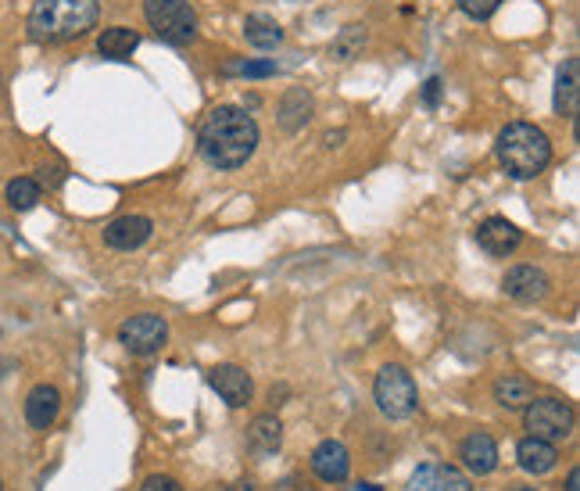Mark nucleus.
Here are the masks:
<instances>
[{
    "mask_svg": "<svg viewBox=\"0 0 580 491\" xmlns=\"http://www.w3.org/2000/svg\"><path fill=\"white\" fill-rule=\"evenodd\" d=\"M258 122L255 115H248V108L237 104H219L205 115L201 130H197V151L212 169H240L248 165V158L258 151Z\"/></svg>",
    "mask_w": 580,
    "mask_h": 491,
    "instance_id": "f257e3e1",
    "label": "nucleus"
},
{
    "mask_svg": "<svg viewBox=\"0 0 580 491\" xmlns=\"http://www.w3.org/2000/svg\"><path fill=\"white\" fill-rule=\"evenodd\" d=\"M97 18H101L97 0H36L29 8L26 29L33 44L58 47L86 36L97 26Z\"/></svg>",
    "mask_w": 580,
    "mask_h": 491,
    "instance_id": "f03ea898",
    "label": "nucleus"
},
{
    "mask_svg": "<svg viewBox=\"0 0 580 491\" xmlns=\"http://www.w3.org/2000/svg\"><path fill=\"white\" fill-rule=\"evenodd\" d=\"M498 162L512 180H534L548 169L552 162V140L541 126L534 122H509L502 133H498Z\"/></svg>",
    "mask_w": 580,
    "mask_h": 491,
    "instance_id": "7ed1b4c3",
    "label": "nucleus"
},
{
    "mask_svg": "<svg viewBox=\"0 0 580 491\" xmlns=\"http://www.w3.org/2000/svg\"><path fill=\"white\" fill-rule=\"evenodd\" d=\"M144 18L162 44L187 47L197 36V11L190 0H144Z\"/></svg>",
    "mask_w": 580,
    "mask_h": 491,
    "instance_id": "20e7f679",
    "label": "nucleus"
},
{
    "mask_svg": "<svg viewBox=\"0 0 580 491\" xmlns=\"http://www.w3.org/2000/svg\"><path fill=\"white\" fill-rule=\"evenodd\" d=\"M373 398H376V409L387 416V420H409L416 413L419 405V391H416V380L405 366H384L376 373V384H373Z\"/></svg>",
    "mask_w": 580,
    "mask_h": 491,
    "instance_id": "39448f33",
    "label": "nucleus"
},
{
    "mask_svg": "<svg viewBox=\"0 0 580 491\" xmlns=\"http://www.w3.org/2000/svg\"><path fill=\"white\" fill-rule=\"evenodd\" d=\"M523 423H527L530 438L541 441H566L573 434V405L563 398H530V405L523 409Z\"/></svg>",
    "mask_w": 580,
    "mask_h": 491,
    "instance_id": "423d86ee",
    "label": "nucleus"
},
{
    "mask_svg": "<svg viewBox=\"0 0 580 491\" xmlns=\"http://www.w3.org/2000/svg\"><path fill=\"white\" fill-rule=\"evenodd\" d=\"M169 341V323L154 312H140V316H129L126 323L119 327V345L126 348L129 355H147L162 352V345Z\"/></svg>",
    "mask_w": 580,
    "mask_h": 491,
    "instance_id": "0eeeda50",
    "label": "nucleus"
},
{
    "mask_svg": "<svg viewBox=\"0 0 580 491\" xmlns=\"http://www.w3.org/2000/svg\"><path fill=\"white\" fill-rule=\"evenodd\" d=\"M502 291L509 294L512 302L534 305L552 291V276H548L541 266H512L502 280Z\"/></svg>",
    "mask_w": 580,
    "mask_h": 491,
    "instance_id": "6e6552de",
    "label": "nucleus"
},
{
    "mask_svg": "<svg viewBox=\"0 0 580 491\" xmlns=\"http://www.w3.org/2000/svg\"><path fill=\"white\" fill-rule=\"evenodd\" d=\"M208 384H212V391H219V398L230 409H244L251 402V395H255V384H251L248 373L240 370V366H230V362L212 366L208 370Z\"/></svg>",
    "mask_w": 580,
    "mask_h": 491,
    "instance_id": "1a4fd4ad",
    "label": "nucleus"
},
{
    "mask_svg": "<svg viewBox=\"0 0 580 491\" xmlns=\"http://www.w3.org/2000/svg\"><path fill=\"white\" fill-rule=\"evenodd\" d=\"M477 244L487 251V255H495V259H505L512 251L523 244V233L516 223H509L505 216H487L484 223L477 226Z\"/></svg>",
    "mask_w": 580,
    "mask_h": 491,
    "instance_id": "9d476101",
    "label": "nucleus"
},
{
    "mask_svg": "<svg viewBox=\"0 0 580 491\" xmlns=\"http://www.w3.org/2000/svg\"><path fill=\"white\" fill-rule=\"evenodd\" d=\"M409 491H473V481L459 466L448 463H423L409 477Z\"/></svg>",
    "mask_w": 580,
    "mask_h": 491,
    "instance_id": "9b49d317",
    "label": "nucleus"
},
{
    "mask_svg": "<svg viewBox=\"0 0 580 491\" xmlns=\"http://www.w3.org/2000/svg\"><path fill=\"white\" fill-rule=\"evenodd\" d=\"M154 223L147 216H119L104 226V244L115 251H137L151 241Z\"/></svg>",
    "mask_w": 580,
    "mask_h": 491,
    "instance_id": "f8f14e48",
    "label": "nucleus"
},
{
    "mask_svg": "<svg viewBox=\"0 0 580 491\" xmlns=\"http://www.w3.org/2000/svg\"><path fill=\"white\" fill-rule=\"evenodd\" d=\"M312 474L323 484H344L351 474V452L341 441H319L316 452H312Z\"/></svg>",
    "mask_w": 580,
    "mask_h": 491,
    "instance_id": "ddd939ff",
    "label": "nucleus"
},
{
    "mask_svg": "<svg viewBox=\"0 0 580 491\" xmlns=\"http://www.w3.org/2000/svg\"><path fill=\"white\" fill-rule=\"evenodd\" d=\"M61 413V391L54 384H36L26 395V423L33 431H51Z\"/></svg>",
    "mask_w": 580,
    "mask_h": 491,
    "instance_id": "4468645a",
    "label": "nucleus"
},
{
    "mask_svg": "<svg viewBox=\"0 0 580 491\" xmlns=\"http://www.w3.org/2000/svg\"><path fill=\"white\" fill-rule=\"evenodd\" d=\"M312 112H316V101L305 87H290L287 94L280 97V108H276V122H280L283 133H298L312 122Z\"/></svg>",
    "mask_w": 580,
    "mask_h": 491,
    "instance_id": "2eb2a0df",
    "label": "nucleus"
},
{
    "mask_svg": "<svg viewBox=\"0 0 580 491\" xmlns=\"http://www.w3.org/2000/svg\"><path fill=\"white\" fill-rule=\"evenodd\" d=\"M459 459H462V466H466L470 474H477V477L491 474V470L498 466V445H495V438H491V434H484V431L470 434V438H466L459 445Z\"/></svg>",
    "mask_w": 580,
    "mask_h": 491,
    "instance_id": "dca6fc26",
    "label": "nucleus"
},
{
    "mask_svg": "<svg viewBox=\"0 0 580 491\" xmlns=\"http://www.w3.org/2000/svg\"><path fill=\"white\" fill-rule=\"evenodd\" d=\"M516 459H520V466L527 470V474L541 477V474H552L555 463H559V452H555L552 441H541V438H523L520 445H516Z\"/></svg>",
    "mask_w": 580,
    "mask_h": 491,
    "instance_id": "f3484780",
    "label": "nucleus"
},
{
    "mask_svg": "<svg viewBox=\"0 0 580 491\" xmlns=\"http://www.w3.org/2000/svg\"><path fill=\"white\" fill-rule=\"evenodd\" d=\"M580 108V61L566 58L559 76H555V112L577 115Z\"/></svg>",
    "mask_w": 580,
    "mask_h": 491,
    "instance_id": "a211bd4d",
    "label": "nucleus"
},
{
    "mask_svg": "<svg viewBox=\"0 0 580 491\" xmlns=\"http://www.w3.org/2000/svg\"><path fill=\"white\" fill-rule=\"evenodd\" d=\"M140 47V33L129 26H111L104 29L101 36H97V51H101V58H111V61H126L133 58V51Z\"/></svg>",
    "mask_w": 580,
    "mask_h": 491,
    "instance_id": "6ab92c4d",
    "label": "nucleus"
},
{
    "mask_svg": "<svg viewBox=\"0 0 580 491\" xmlns=\"http://www.w3.org/2000/svg\"><path fill=\"white\" fill-rule=\"evenodd\" d=\"M530 398H534V384L523 373H502L495 380V402L502 409H527Z\"/></svg>",
    "mask_w": 580,
    "mask_h": 491,
    "instance_id": "aec40b11",
    "label": "nucleus"
},
{
    "mask_svg": "<svg viewBox=\"0 0 580 491\" xmlns=\"http://www.w3.org/2000/svg\"><path fill=\"white\" fill-rule=\"evenodd\" d=\"M283 441V423L280 416L265 413V416H255L248 427V445L255 448L258 456H269V452H276Z\"/></svg>",
    "mask_w": 580,
    "mask_h": 491,
    "instance_id": "412c9836",
    "label": "nucleus"
},
{
    "mask_svg": "<svg viewBox=\"0 0 580 491\" xmlns=\"http://www.w3.org/2000/svg\"><path fill=\"white\" fill-rule=\"evenodd\" d=\"M244 36H248V44L258 47V51H276V47L283 44V29L276 18L269 15H248L244 18Z\"/></svg>",
    "mask_w": 580,
    "mask_h": 491,
    "instance_id": "4be33fe9",
    "label": "nucleus"
},
{
    "mask_svg": "<svg viewBox=\"0 0 580 491\" xmlns=\"http://www.w3.org/2000/svg\"><path fill=\"white\" fill-rule=\"evenodd\" d=\"M43 198V187L33 180V176H15V180H8V187H4V201H8V208H15V212H29V208H36Z\"/></svg>",
    "mask_w": 580,
    "mask_h": 491,
    "instance_id": "5701e85b",
    "label": "nucleus"
},
{
    "mask_svg": "<svg viewBox=\"0 0 580 491\" xmlns=\"http://www.w3.org/2000/svg\"><path fill=\"white\" fill-rule=\"evenodd\" d=\"M366 40H369V33H366V26H344L341 29V36L333 40L330 44V58H337V61H355L362 54V47H366Z\"/></svg>",
    "mask_w": 580,
    "mask_h": 491,
    "instance_id": "b1692460",
    "label": "nucleus"
},
{
    "mask_svg": "<svg viewBox=\"0 0 580 491\" xmlns=\"http://www.w3.org/2000/svg\"><path fill=\"white\" fill-rule=\"evenodd\" d=\"M276 61H248V58H233L222 65V76H248V79H269L276 76Z\"/></svg>",
    "mask_w": 580,
    "mask_h": 491,
    "instance_id": "393cba45",
    "label": "nucleus"
},
{
    "mask_svg": "<svg viewBox=\"0 0 580 491\" xmlns=\"http://www.w3.org/2000/svg\"><path fill=\"white\" fill-rule=\"evenodd\" d=\"M502 4H505V0H459L462 15L473 18V22H487V18L495 15Z\"/></svg>",
    "mask_w": 580,
    "mask_h": 491,
    "instance_id": "a878e982",
    "label": "nucleus"
},
{
    "mask_svg": "<svg viewBox=\"0 0 580 491\" xmlns=\"http://www.w3.org/2000/svg\"><path fill=\"white\" fill-rule=\"evenodd\" d=\"M140 491H183V484L169 474H151L144 484H140Z\"/></svg>",
    "mask_w": 580,
    "mask_h": 491,
    "instance_id": "bb28decb",
    "label": "nucleus"
},
{
    "mask_svg": "<svg viewBox=\"0 0 580 491\" xmlns=\"http://www.w3.org/2000/svg\"><path fill=\"white\" fill-rule=\"evenodd\" d=\"M273 491H316V488H312V481H308L305 474H287L276 481Z\"/></svg>",
    "mask_w": 580,
    "mask_h": 491,
    "instance_id": "cd10ccee",
    "label": "nucleus"
},
{
    "mask_svg": "<svg viewBox=\"0 0 580 491\" xmlns=\"http://www.w3.org/2000/svg\"><path fill=\"white\" fill-rule=\"evenodd\" d=\"M43 187V183H47V187H61V183H65V165H40V180H36Z\"/></svg>",
    "mask_w": 580,
    "mask_h": 491,
    "instance_id": "c85d7f7f",
    "label": "nucleus"
},
{
    "mask_svg": "<svg viewBox=\"0 0 580 491\" xmlns=\"http://www.w3.org/2000/svg\"><path fill=\"white\" fill-rule=\"evenodd\" d=\"M437 101H441V79L430 76L427 83H423V104H427V108H437Z\"/></svg>",
    "mask_w": 580,
    "mask_h": 491,
    "instance_id": "c756f323",
    "label": "nucleus"
},
{
    "mask_svg": "<svg viewBox=\"0 0 580 491\" xmlns=\"http://www.w3.org/2000/svg\"><path fill=\"white\" fill-rule=\"evenodd\" d=\"M566 491H580V470H570V477H566Z\"/></svg>",
    "mask_w": 580,
    "mask_h": 491,
    "instance_id": "7c9ffc66",
    "label": "nucleus"
},
{
    "mask_svg": "<svg viewBox=\"0 0 580 491\" xmlns=\"http://www.w3.org/2000/svg\"><path fill=\"white\" fill-rule=\"evenodd\" d=\"M226 491H258V488H255V484H251V481H237V484H230V488H226Z\"/></svg>",
    "mask_w": 580,
    "mask_h": 491,
    "instance_id": "2f4dec72",
    "label": "nucleus"
},
{
    "mask_svg": "<svg viewBox=\"0 0 580 491\" xmlns=\"http://www.w3.org/2000/svg\"><path fill=\"white\" fill-rule=\"evenodd\" d=\"M344 140V133H326V147H337Z\"/></svg>",
    "mask_w": 580,
    "mask_h": 491,
    "instance_id": "473e14b6",
    "label": "nucleus"
},
{
    "mask_svg": "<svg viewBox=\"0 0 580 491\" xmlns=\"http://www.w3.org/2000/svg\"><path fill=\"white\" fill-rule=\"evenodd\" d=\"M0 94H4V72H0Z\"/></svg>",
    "mask_w": 580,
    "mask_h": 491,
    "instance_id": "72a5a7b5",
    "label": "nucleus"
},
{
    "mask_svg": "<svg viewBox=\"0 0 580 491\" xmlns=\"http://www.w3.org/2000/svg\"><path fill=\"white\" fill-rule=\"evenodd\" d=\"M362 491H376V488H373V484H362Z\"/></svg>",
    "mask_w": 580,
    "mask_h": 491,
    "instance_id": "f704fd0d",
    "label": "nucleus"
},
{
    "mask_svg": "<svg viewBox=\"0 0 580 491\" xmlns=\"http://www.w3.org/2000/svg\"><path fill=\"white\" fill-rule=\"evenodd\" d=\"M512 491H538V488H512Z\"/></svg>",
    "mask_w": 580,
    "mask_h": 491,
    "instance_id": "c9c22d12",
    "label": "nucleus"
},
{
    "mask_svg": "<svg viewBox=\"0 0 580 491\" xmlns=\"http://www.w3.org/2000/svg\"><path fill=\"white\" fill-rule=\"evenodd\" d=\"M0 491H4V481H0Z\"/></svg>",
    "mask_w": 580,
    "mask_h": 491,
    "instance_id": "e433bc0d",
    "label": "nucleus"
}]
</instances>
